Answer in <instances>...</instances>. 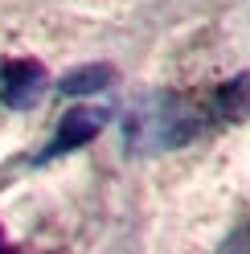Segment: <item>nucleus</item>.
Listing matches in <instances>:
<instances>
[{
    "mask_svg": "<svg viewBox=\"0 0 250 254\" xmlns=\"http://www.w3.org/2000/svg\"><path fill=\"white\" fill-rule=\"evenodd\" d=\"M123 127H127V144L135 152H164V148H177L185 139H193L197 115L177 94H152L127 115Z\"/></svg>",
    "mask_w": 250,
    "mask_h": 254,
    "instance_id": "f257e3e1",
    "label": "nucleus"
},
{
    "mask_svg": "<svg viewBox=\"0 0 250 254\" xmlns=\"http://www.w3.org/2000/svg\"><path fill=\"white\" fill-rule=\"evenodd\" d=\"M111 82H115V70L103 66V62H95V66H78V70H70V74L58 82V90H62V94H95V90L111 86Z\"/></svg>",
    "mask_w": 250,
    "mask_h": 254,
    "instance_id": "39448f33",
    "label": "nucleus"
},
{
    "mask_svg": "<svg viewBox=\"0 0 250 254\" xmlns=\"http://www.w3.org/2000/svg\"><path fill=\"white\" fill-rule=\"evenodd\" d=\"M226 254H250V230H242L238 238H234V242H230V250Z\"/></svg>",
    "mask_w": 250,
    "mask_h": 254,
    "instance_id": "423d86ee",
    "label": "nucleus"
},
{
    "mask_svg": "<svg viewBox=\"0 0 250 254\" xmlns=\"http://www.w3.org/2000/svg\"><path fill=\"white\" fill-rule=\"evenodd\" d=\"M103 111H90V107H78V111H66V115L58 119V131L54 139L37 152V164L45 160H58V156H66V152H78V148H86L90 139H95L103 131Z\"/></svg>",
    "mask_w": 250,
    "mask_h": 254,
    "instance_id": "f03ea898",
    "label": "nucleus"
},
{
    "mask_svg": "<svg viewBox=\"0 0 250 254\" xmlns=\"http://www.w3.org/2000/svg\"><path fill=\"white\" fill-rule=\"evenodd\" d=\"M45 90V70L41 62H29V58H12L0 66V103L12 107V111H25L41 99Z\"/></svg>",
    "mask_w": 250,
    "mask_h": 254,
    "instance_id": "7ed1b4c3",
    "label": "nucleus"
},
{
    "mask_svg": "<svg viewBox=\"0 0 250 254\" xmlns=\"http://www.w3.org/2000/svg\"><path fill=\"white\" fill-rule=\"evenodd\" d=\"M0 254H12V250H8V246H4V238H0Z\"/></svg>",
    "mask_w": 250,
    "mask_h": 254,
    "instance_id": "0eeeda50",
    "label": "nucleus"
},
{
    "mask_svg": "<svg viewBox=\"0 0 250 254\" xmlns=\"http://www.w3.org/2000/svg\"><path fill=\"white\" fill-rule=\"evenodd\" d=\"M213 115H222V119H242V115H250V74L230 78L226 86H217V94H213Z\"/></svg>",
    "mask_w": 250,
    "mask_h": 254,
    "instance_id": "20e7f679",
    "label": "nucleus"
}]
</instances>
